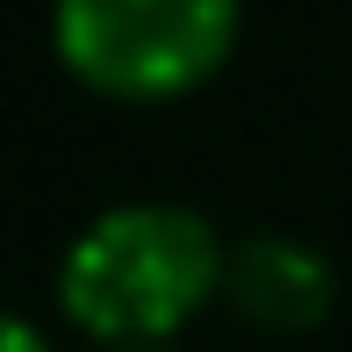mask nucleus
<instances>
[{"label": "nucleus", "instance_id": "obj_5", "mask_svg": "<svg viewBox=\"0 0 352 352\" xmlns=\"http://www.w3.org/2000/svg\"><path fill=\"white\" fill-rule=\"evenodd\" d=\"M130 352H166V345H130Z\"/></svg>", "mask_w": 352, "mask_h": 352}, {"label": "nucleus", "instance_id": "obj_2", "mask_svg": "<svg viewBox=\"0 0 352 352\" xmlns=\"http://www.w3.org/2000/svg\"><path fill=\"white\" fill-rule=\"evenodd\" d=\"M237 0H58L51 36L72 79L116 101H173L237 51Z\"/></svg>", "mask_w": 352, "mask_h": 352}, {"label": "nucleus", "instance_id": "obj_4", "mask_svg": "<svg viewBox=\"0 0 352 352\" xmlns=\"http://www.w3.org/2000/svg\"><path fill=\"white\" fill-rule=\"evenodd\" d=\"M8 352H51V345H43L36 324H14V331H8Z\"/></svg>", "mask_w": 352, "mask_h": 352}, {"label": "nucleus", "instance_id": "obj_1", "mask_svg": "<svg viewBox=\"0 0 352 352\" xmlns=\"http://www.w3.org/2000/svg\"><path fill=\"white\" fill-rule=\"evenodd\" d=\"M230 245L209 230V216L180 201H122L94 216L72 237L58 266V302L87 338L130 352V345H166L180 324L223 295Z\"/></svg>", "mask_w": 352, "mask_h": 352}, {"label": "nucleus", "instance_id": "obj_3", "mask_svg": "<svg viewBox=\"0 0 352 352\" xmlns=\"http://www.w3.org/2000/svg\"><path fill=\"white\" fill-rule=\"evenodd\" d=\"M223 295H230V309L245 316V324L295 338V331H316L331 316L338 274H331V259L316 245L280 237V230H259V237H245V245H230Z\"/></svg>", "mask_w": 352, "mask_h": 352}]
</instances>
